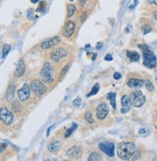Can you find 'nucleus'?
<instances>
[{
	"label": "nucleus",
	"mask_w": 157,
	"mask_h": 161,
	"mask_svg": "<svg viewBox=\"0 0 157 161\" xmlns=\"http://www.w3.org/2000/svg\"><path fill=\"white\" fill-rule=\"evenodd\" d=\"M14 91H16V84L13 82V83H11L9 85L8 90H7V92H6V99H7V100L11 101L12 99L14 98Z\"/></svg>",
	"instance_id": "17"
},
{
	"label": "nucleus",
	"mask_w": 157,
	"mask_h": 161,
	"mask_svg": "<svg viewBox=\"0 0 157 161\" xmlns=\"http://www.w3.org/2000/svg\"><path fill=\"white\" fill-rule=\"evenodd\" d=\"M154 19H155V20H157V12L154 13Z\"/></svg>",
	"instance_id": "44"
},
{
	"label": "nucleus",
	"mask_w": 157,
	"mask_h": 161,
	"mask_svg": "<svg viewBox=\"0 0 157 161\" xmlns=\"http://www.w3.org/2000/svg\"><path fill=\"white\" fill-rule=\"evenodd\" d=\"M118 155L123 160L131 159L136 153V146L132 142H123L120 143L117 149Z\"/></svg>",
	"instance_id": "1"
},
{
	"label": "nucleus",
	"mask_w": 157,
	"mask_h": 161,
	"mask_svg": "<svg viewBox=\"0 0 157 161\" xmlns=\"http://www.w3.org/2000/svg\"><path fill=\"white\" fill-rule=\"evenodd\" d=\"M88 160L89 161H100V160H102V156L100 155L98 153H93L90 154Z\"/></svg>",
	"instance_id": "21"
},
{
	"label": "nucleus",
	"mask_w": 157,
	"mask_h": 161,
	"mask_svg": "<svg viewBox=\"0 0 157 161\" xmlns=\"http://www.w3.org/2000/svg\"><path fill=\"white\" fill-rule=\"evenodd\" d=\"M139 47L143 51L144 65L149 69H153L156 67V57L153 52L150 50L149 46L147 45H140Z\"/></svg>",
	"instance_id": "2"
},
{
	"label": "nucleus",
	"mask_w": 157,
	"mask_h": 161,
	"mask_svg": "<svg viewBox=\"0 0 157 161\" xmlns=\"http://www.w3.org/2000/svg\"><path fill=\"white\" fill-rule=\"evenodd\" d=\"M12 106H13V108H14V110L16 111V112H17V110L19 109V103L17 101H14V103H13V105H12Z\"/></svg>",
	"instance_id": "31"
},
{
	"label": "nucleus",
	"mask_w": 157,
	"mask_h": 161,
	"mask_svg": "<svg viewBox=\"0 0 157 161\" xmlns=\"http://www.w3.org/2000/svg\"><path fill=\"white\" fill-rule=\"evenodd\" d=\"M79 1H80V4H81V6H84L87 0H79Z\"/></svg>",
	"instance_id": "41"
},
{
	"label": "nucleus",
	"mask_w": 157,
	"mask_h": 161,
	"mask_svg": "<svg viewBox=\"0 0 157 161\" xmlns=\"http://www.w3.org/2000/svg\"><path fill=\"white\" fill-rule=\"evenodd\" d=\"M70 1H73V0H70Z\"/></svg>",
	"instance_id": "46"
},
{
	"label": "nucleus",
	"mask_w": 157,
	"mask_h": 161,
	"mask_svg": "<svg viewBox=\"0 0 157 161\" xmlns=\"http://www.w3.org/2000/svg\"><path fill=\"white\" fill-rule=\"evenodd\" d=\"M6 148H7V145L4 143H0V153H3L6 150Z\"/></svg>",
	"instance_id": "33"
},
{
	"label": "nucleus",
	"mask_w": 157,
	"mask_h": 161,
	"mask_svg": "<svg viewBox=\"0 0 157 161\" xmlns=\"http://www.w3.org/2000/svg\"><path fill=\"white\" fill-rule=\"evenodd\" d=\"M85 19H86V14L83 13V17H82V14H81V17H80V21L84 22L85 21Z\"/></svg>",
	"instance_id": "37"
},
{
	"label": "nucleus",
	"mask_w": 157,
	"mask_h": 161,
	"mask_svg": "<svg viewBox=\"0 0 157 161\" xmlns=\"http://www.w3.org/2000/svg\"><path fill=\"white\" fill-rule=\"evenodd\" d=\"M0 121L4 122L5 125H10L13 124L14 121V115L8 108L2 107L0 108Z\"/></svg>",
	"instance_id": "5"
},
{
	"label": "nucleus",
	"mask_w": 157,
	"mask_h": 161,
	"mask_svg": "<svg viewBox=\"0 0 157 161\" xmlns=\"http://www.w3.org/2000/svg\"><path fill=\"white\" fill-rule=\"evenodd\" d=\"M136 4H137V0H135V3H134V4H132V6H130V7H129V10H133V9L135 8Z\"/></svg>",
	"instance_id": "40"
},
{
	"label": "nucleus",
	"mask_w": 157,
	"mask_h": 161,
	"mask_svg": "<svg viewBox=\"0 0 157 161\" xmlns=\"http://www.w3.org/2000/svg\"><path fill=\"white\" fill-rule=\"evenodd\" d=\"M156 128H157V127H156Z\"/></svg>",
	"instance_id": "47"
},
{
	"label": "nucleus",
	"mask_w": 157,
	"mask_h": 161,
	"mask_svg": "<svg viewBox=\"0 0 157 161\" xmlns=\"http://www.w3.org/2000/svg\"><path fill=\"white\" fill-rule=\"evenodd\" d=\"M146 87H147V90H149V91H152L153 90V86H152V84H151V82H149V80H147L146 81Z\"/></svg>",
	"instance_id": "29"
},
{
	"label": "nucleus",
	"mask_w": 157,
	"mask_h": 161,
	"mask_svg": "<svg viewBox=\"0 0 157 161\" xmlns=\"http://www.w3.org/2000/svg\"><path fill=\"white\" fill-rule=\"evenodd\" d=\"M130 27H131V26H130V25H129V26H127V29H126V32H129V31H130V29H129Z\"/></svg>",
	"instance_id": "45"
},
{
	"label": "nucleus",
	"mask_w": 157,
	"mask_h": 161,
	"mask_svg": "<svg viewBox=\"0 0 157 161\" xmlns=\"http://www.w3.org/2000/svg\"><path fill=\"white\" fill-rule=\"evenodd\" d=\"M102 45H103V43H97V45H96V48L97 49V50H98V49H100L102 47Z\"/></svg>",
	"instance_id": "39"
},
{
	"label": "nucleus",
	"mask_w": 157,
	"mask_h": 161,
	"mask_svg": "<svg viewBox=\"0 0 157 161\" xmlns=\"http://www.w3.org/2000/svg\"><path fill=\"white\" fill-rule=\"evenodd\" d=\"M131 108V100H130V98L128 96H123L121 98V112L123 114L127 113Z\"/></svg>",
	"instance_id": "13"
},
{
	"label": "nucleus",
	"mask_w": 157,
	"mask_h": 161,
	"mask_svg": "<svg viewBox=\"0 0 157 161\" xmlns=\"http://www.w3.org/2000/svg\"><path fill=\"white\" fill-rule=\"evenodd\" d=\"M98 90H99V84L96 83V84L93 87V89H92V91L90 92V94L88 95V96H91L96 95V94H97V92H98Z\"/></svg>",
	"instance_id": "24"
},
{
	"label": "nucleus",
	"mask_w": 157,
	"mask_h": 161,
	"mask_svg": "<svg viewBox=\"0 0 157 161\" xmlns=\"http://www.w3.org/2000/svg\"><path fill=\"white\" fill-rule=\"evenodd\" d=\"M76 12V7L75 5H72V4H69L67 5V17H72L74 13Z\"/></svg>",
	"instance_id": "22"
},
{
	"label": "nucleus",
	"mask_w": 157,
	"mask_h": 161,
	"mask_svg": "<svg viewBox=\"0 0 157 161\" xmlns=\"http://www.w3.org/2000/svg\"><path fill=\"white\" fill-rule=\"evenodd\" d=\"M70 64H69V65H67V66L63 69V71L61 72V76H62V77L65 76V74H66L67 72V71L70 69Z\"/></svg>",
	"instance_id": "28"
},
{
	"label": "nucleus",
	"mask_w": 157,
	"mask_h": 161,
	"mask_svg": "<svg viewBox=\"0 0 157 161\" xmlns=\"http://www.w3.org/2000/svg\"><path fill=\"white\" fill-rule=\"evenodd\" d=\"M10 50H11V46L9 45H5L4 46H3V51H2V58L3 59L7 56L8 53L10 52Z\"/></svg>",
	"instance_id": "23"
},
{
	"label": "nucleus",
	"mask_w": 157,
	"mask_h": 161,
	"mask_svg": "<svg viewBox=\"0 0 157 161\" xmlns=\"http://www.w3.org/2000/svg\"><path fill=\"white\" fill-rule=\"evenodd\" d=\"M114 78L116 80L121 79V74H120V72H115V74H114Z\"/></svg>",
	"instance_id": "34"
},
{
	"label": "nucleus",
	"mask_w": 157,
	"mask_h": 161,
	"mask_svg": "<svg viewBox=\"0 0 157 161\" xmlns=\"http://www.w3.org/2000/svg\"><path fill=\"white\" fill-rule=\"evenodd\" d=\"M30 89L35 95L37 96H43L46 91V87L44 84L40 80H33L30 84Z\"/></svg>",
	"instance_id": "6"
},
{
	"label": "nucleus",
	"mask_w": 157,
	"mask_h": 161,
	"mask_svg": "<svg viewBox=\"0 0 157 161\" xmlns=\"http://www.w3.org/2000/svg\"><path fill=\"white\" fill-rule=\"evenodd\" d=\"M107 99H109L111 102V105L114 110H116L117 104H116V93H109L107 95Z\"/></svg>",
	"instance_id": "20"
},
{
	"label": "nucleus",
	"mask_w": 157,
	"mask_h": 161,
	"mask_svg": "<svg viewBox=\"0 0 157 161\" xmlns=\"http://www.w3.org/2000/svg\"><path fill=\"white\" fill-rule=\"evenodd\" d=\"M61 146H62L61 142L56 141V142L50 143V144L47 146V149H48V151L50 153H56V151H58L61 149Z\"/></svg>",
	"instance_id": "18"
},
{
	"label": "nucleus",
	"mask_w": 157,
	"mask_h": 161,
	"mask_svg": "<svg viewBox=\"0 0 157 161\" xmlns=\"http://www.w3.org/2000/svg\"><path fill=\"white\" fill-rule=\"evenodd\" d=\"M59 43H60V37L55 36V37L50 38V39L43 41V42L41 43V46L43 49H48V48L53 47V46H55L56 45H58Z\"/></svg>",
	"instance_id": "10"
},
{
	"label": "nucleus",
	"mask_w": 157,
	"mask_h": 161,
	"mask_svg": "<svg viewBox=\"0 0 157 161\" xmlns=\"http://www.w3.org/2000/svg\"><path fill=\"white\" fill-rule=\"evenodd\" d=\"M85 119L89 124H94V119H93V116H92L91 112H87L85 114Z\"/></svg>",
	"instance_id": "26"
},
{
	"label": "nucleus",
	"mask_w": 157,
	"mask_h": 161,
	"mask_svg": "<svg viewBox=\"0 0 157 161\" xmlns=\"http://www.w3.org/2000/svg\"><path fill=\"white\" fill-rule=\"evenodd\" d=\"M130 100H131V103L135 107H141L146 102V98H145V96L143 95V93L141 91L137 90L131 93V95H130Z\"/></svg>",
	"instance_id": "3"
},
{
	"label": "nucleus",
	"mask_w": 157,
	"mask_h": 161,
	"mask_svg": "<svg viewBox=\"0 0 157 161\" xmlns=\"http://www.w3.org/2000/svg\"><path fill=\"white\" fill-rule=\"evenodd\" d=\"M146 133H149V130L147 128H142V129L139 130V134H146Z\"/></svg>",
	"instance_id": "35"
},
{
	"label": "nucleus",
	"mask_w": 157,
	"mask_h": 161,
	"mask_svg": "<svg viewBox=\"0 0 157 161\" xmlns=\"http://www.w3.org/2000/svg\"><path fill=\"white\" fill-rule=\"evenodd\" d=\"M67 51L63 47H59L56 48L54 51L52 52L51 54V58L54 62H59V61L63 60L65 57H67Z\"/></svg>",
	"instance_id": "9"
},
{
	"label": "nucleus",
	"mask_w": 157,
	"mask_h": 161,
	"mask_svg": "<svg viewBox=\"0 0 157 161\" xmlns=\"http://www.w3.org/2000/svg\"><path fill=\"white\" fill-rule=\"evenodd\" d=\"M52 127H48V129H47V133H46V134H47V136L49 135V132H50V130H51V128H52Z\"/></svg>",
	"instance_id": "42"
},
{
	"label": "nucleus",
	"mask_w": 157,
	"mask_h": 161,
	"mask_svg": "<svg viewBox=\"0 0 157 161\" xmlns=\"http://www.w3.org/2000/svg\"><path fill=\"white\" fill-rule=\"evenodd\" d=\"M74 30H75V23L72 21V20H70L64 26V30H63L64 36L66 38L72 37V34L74 33Z\"/></svg>",
	"instance_id": "12"
},
{
	"label": "nucleus",
	"mask_w": 157,
	"mask_h": 161,
	"mask_svg": "<svg viewBox=\"0 0 157 161\" xmlns=\"http://www.w3.org/2000/svg\"><path fill=\"white\" fill-rule=\"evenodd\" d=\"M126 55L128 57V59L131 61V62H137L140 59V54L136 51H130L128 50L126 52Z\"/></svg>",
	"instance_id": "19"
},
{
	"label": "nucleus",
	"mask_w": 157,
	"mask_h": 161,
	"mask_svg": "<svg viewBox=\"0 0 157 161\" xmlns=\"http://www.w3.org/2000/svg\"><path fill=\"white\" fill-rule=\"evenodd\" d=\"M105 60L106 61H112V60H113V57H112L111 54H107L105 56Z\"/></svg>",
	"instance_id": "36"
},
{
	"label": "nucleus",
	"mask_w": 157,
	"mask_h": 161,
	"mask_svg": "<svg viewBox=\"0 0 157 161\" xmlns=\"http://www.w3.org/2000/svg\"><path fill=\"white\" fill-rule=\"evenodd\" d=\"M142 30H143L144 34H147V33H149V32L151 31V28H150L149 25H144L143 28H142Z\"/></svg>",
	"instance_id": "27"
},
{
	"label": "nucleus",
	"mask_w": 157,
	"mask_h": 161,
	"mask_svg": "<svg viewBox=\"0 0 157 161\" xmlns=\"http://www.w3.org/2000/svg\"><path fill=\"white\" fill-rule=\"evenodd\" d=\"M67 156L73 159H79L82 156V150L79 147H72L67 151Z\"/></svg>",
	"instance_id": "14"
},
{
	"label": "nucleus",
	"mask_w": 157,
	"mask_h": 161,
	"mask_svg": "<svg viewBox=\"0 0 157 161\" xmlns=\"http://www.w3.org/2000/svg\"><path fill=\"white\" fill-rule=\"evenodd\" d=\"M99 149L108 156H114L115 154V145L110 142H103L99 144Z\"/></svg>",
	"instance_id": "7"
},
{
	"label": "nucleus",
	"mask_w": 157,
	"mask_h": 161,
	"mask_svg": "<svg viewBox=\"0 0 157 161\" xmlns=\"http://www.w3.org/2000/svg\"><path fill=\"white\" fill-rule=\"evenodd\" d=\"M31 94V89L30 86H28V84H24L22 86V88L17 91V96H19V98L20 101H25L27 100L30 96Z\"/></svg>",
	"instance_id": "8"
},
{
	"label": "nucleus",
	"mask_w": 157,
	"mask_h": 161,
	"mask_svg": "<svg viewBox=\"0 0 157 161\" xmlns=\"http://www.w3.org/2000/svg\"><path fill=\"white\" fill-rule=\"evenodd\" d=\"M38 1H39V0H31V2L34 3V4H35V3H37Z\"/></svg>",
	"instance_id": "43"
},
{
	"label": "nucleus",
	"mask_w": 157,
	"mask_h": 161,
	"mask_svg": "<svg viewBox=\"0 0 157 161\" xmlns=\"http://www.w3.org/2000/svg\"><path fill=\"white\" fill-rule=\"evenodd\" d=\"M76 127H77V125H76L75 124H73L72 127L70 128H69V129L66 131V133H65V137H66V138H67V137H70V135H72V133L73 132V130H74Z\"/></svg>",
	"instance_id": "25"
},
{
	"label": "nucleus",
	"mask_w": 157,
	"mask_h": 161,
	"mask_svg": "<svg viewBox=\"0 0 157 161\" xmlns=\"http://www.w3.org/2000/svg\"><path fill=\"white\" fill-rule=\"evenodd\" d=\"M80 103H81V98H75L74 100H73V102H72V104L74 105V106H79L80 105Z\"/></svg>",
	"instance_id": "30"
},
{
	"label": "nucleus",
	"mask_w": 157,
	"mask_h": 161,
	"mask_svg": "<svg viewBox=\"0 0 157 161\" xmlns=\"http://www.w3.org/2000/svg\"><path fill=\"white\" fill-rule=\"evenodd\" d=\"M149 3L151 5H155L157 6V0H149Z\"/></svg>",
	"instance_id": "38"
},
{
	"label": "nucleus",
	"mask_w": 157,
	"mask_h": 161,
	"mask_svg": "<svg viewBox=\"0 0 157 161\" xmlns=\"http://www.w3.org/2000/svg\"><path fill=\"white\" fill-rule=\"evenodd\" d=\"M24 72H25L24 62H23L22 59H20L19 61V63H17L16 71H14V76H16V77H21L22 75L24 74Z\"/></svg>",
	"instance_id": "15"
},
{
	"label": "nucleus",
	"mask_w": 157,
	"mask_h": 161,
	"mask_svg": "<svg viewBox=\"0 0 157 161\" xmlns=\"http://www.w3.org/2000/svg\"><path fill=\"white\" fill-rule=\"evenodd\" d=\"M45 5H46V2L45 1H43V2H41V4H40V7L39 9H38L37 11H43L44 8H45Z\"/></svg>",
	"instance_id": "32"
},
{
	"label": "nucleus",
	"mask_w": 157,
	"mask_h": 161,
	"mask_svg": "<svg viewBox=\"0 0 157 161\" xmlns=\"http://www.w3.org/2000/svg\"><path fill=\"white\" fill-rule=\"evenodd\" d=\"M108 113H109L108 105L106 104V103H104V102L100 103L98 106H97V108H96V117L99 120L105 119L106 116L108 115Z\"/></svg>",
	"instance_id": "11"
},
{
	"label": "nucleus",
	"mask_w": 157,
	"mask_h": 161,
	"mask_svg": "<svg viewBox=\"0 0 157 161\" xmlns=\"http://www.w3.org/2000/svg\"><path fill=\"white\" fill-rule=\"evenodd\" d=\"M127 85L131 89H139L144 85V81L141 79H137V78H130L127 81Z\"/></svg>",
	"instance_id": "16"
},
{
	"label": "nucleus",
	"mask_w": 157,
	"mask_h": 161,
	"mask_svg": "<svg viewBox=\"0 0 157 161\" xmlns=\"http://www.w3.org/2000/svg\"><path fill=\"white\" fill-rule=\"evenodd\" d=\"M41 79L45 83H51L52 82V67L49 63H44L41 71Z\"/></svg>",
	"instance_id": "4"
}]
</instances>
